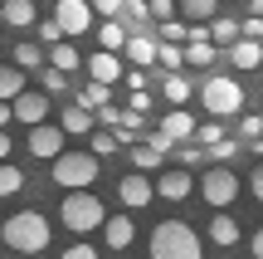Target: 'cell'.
I'll list each match as a JSON object with an SVG mask.
<instances>
[{"instance_id": "cell-35", "label": "cell", "mask_w": 263, "mask_h": 259, "mask_svg": "<svg viewBox=\"0 0 263 259\" xmlns=\"http://www.w3.org/2000/svg\"><path fill=\"white\" fill-rule=\"evenodd\" d=\"M122 20H132V25H146V20H151V0H127V5H122Z\"/></svg>"}, {"instance_id": "cell-4", "label": "cell", "mask_w": 263, "mask_h": 259, "mask_svg": "<svg viewBox=\"0 0 263 259\" xmlns=\"http://www.w3.org/2000/svg\"><path fill=\"white\" fill-rule=\"evenodd\" d=\"M98 162H103V157H93V152H64L59 162H49V176H54L64 191H88V186L98 181Z\"/></svg>"}, {"instance_id": "cell-16", "label": "cell", "mask_w": 263, "mask_h": 259, "mask_svg": "<svg viewBox=\"0 0 263 259\" xmlns=\"http://www.w3.org/2000/svg\"><path fill=\"white\" fill-rule=\"evenodd\" d=\"M224 59H229L234 68H244V74H249V68L263 64V39H239L234 49H224Z\"/></svg>"}, {"instance_id": "cell-39", "label": "cell", "mask_w": 263, "mask_h": 259, "mask_svg": "<svg viewBox=\"0 0 263 259\" xmlns=\"http://www.w3.org/2000/svg\"><path fill=\"white\" fill-rule=\"evenodd\" d=\"M195 142H200V147H215V142H224V127H219L215 117H210V123H205V127L195 132Z\"/></svg>"}, {"instance_id": "cell-49", "label": "cell", "mask_w": 263, "mask_h": 259, "mask_svg": "<svg viewBox=\"0 0 263 259\" xmlns=\"http://www.w3.org/2000/svg\"><path fill=\"white\" fill-rule=\"evenodd\" d=\"M10 123H15V108H10V103H0V132H5Z\"/></svg>"}, {"instance_id": "cell-43", "label": "cell", "mask_w": 263, "mask_h": 259, "mask_svg": "<svg viewBox=\"0 0 263 259\" xmlns=\"http://www.w3.org/2000/svg\"><path fill=\"white\" fill-rule=\"evenodd\" d=\"M88 5H93L98 15H107V20H112V15H122V5H127V0H88Z\"/></svg>"}, {"instance_id": "cell-45", "label": "cell", "mask_w": 263, "mask_h": 259, "mask_svg": "<svg viewBox=\"0 0 263 259\" xmlns=\"http://www.w3.org/2000/svg\"><path fill=\"white\" fill-rule=\"evenodd\" d=\"M146 88V68H127V93H141Z\"/></svg>"}, {"instance_id": "cell-52", "label": "cell", "mask_w": 263, "mask_h": 259, "mask_svg": "<svg viewBox=\"0 0 263 259\" xmlns=\"http://www.w3.org/2000/svg\"><path fill=\"white\" fill-rule=\"evenodd\" d=\"M0 20H5V5H0Z\"/></svg>"}, {"instance_id": "cell-28", "label": "cell", "mask_w": 263, "mask_h": 259, "mask_svg": "<svg viewBox=\"0 0 263 259\" xmlns=\"http://www.w3.org/2000/svg\"><path fill=\"white\" fill-rule=\"evenodd\" d=\"M15 64L25 68V74H34V68H49V54L34 44H15Z\"/></svg>"}, {"instance_id": "cell-42", "label": "cell", "mask_w": 263, "mask_h": 259, "mask_svg": "<svg viewBox=\"0 0 263 259\" xmlns=\"http://www.w3.org/2000/svg\"><path fill=\"white\" fill-rule=\"evenodd\" d=\"M59 259H103V254H98L93 245H68V250L59 254Z\"/></svg>"}, {"instance_id": "cell-53", "label": "cell", "mask_w": 263, "mask_h": 259, "mask_svg": "<svg viewBox=\"0 0 263 259\" xmlns=\"http://www.w3.org/2000/svg\"><path fill=\"white\" fill-rule=\"evenodd\" d=\"M10 259H25V254H10Z\"/></svg>"}, {"instance_id": "cell-14", "label": "cell", "mask_w": 263, "mask_h": 259, "mask_svg": "<svg viewBox=\"0 0 263 259\" xmlns=\"http://www.w3.org/2000/svg\"><path fill=\"white\" fill-rule=\"evenodd\" d=\"M122 59H132V68H151L161 59V44H156V39H146V34H132L127 49H122Z\"/></svg>"}, {"instance_id": "cell-22", "label": "cell", "mask_w": 263, "mask_h": 259, "mask_svg": "<svg viewBox=\"0 0 263 259\" xmlns=\"http://www.w3.org/2000/svg\"><path fill=\"white\" fill-rule=\"evenodd\" d=\"M210 39H215L219 49H234L239 39H244V25H239V20H210Z\"/></svg>"}, {"instance_id": "cell-21", "label": "cell", "mask_w": 263, "mask_h": 259, "mask_svg": "<svg viewBox=\"0 0 263 259\" xmlns=\"http://www.w3.org/2000/svg\"><path fill=\"white\" fill-rule=\"evenodd\" d=\"M161 93H166V103H171V108H185L190 98H195V88H190V78H185V74H166Z\"/></svg>"}, {"instance_id": "cell-23", "label": "cell", "mask_w": 263, "mask_h": 259, "mask_svg": "<svg viewBox=\"0 0 263 259\" xmlns=\"http://www.w3.org/2000/svg\"><path fill=\"white\" fill-rule=\"evenodd\" d=\"M5 25H15V29H29V25H39V15H34V0H5Z\"/></svg>"}, {"instance_id": "cell-51", "label": "cell", "mask_w": 263, "mask_h": 259, "mask_svg": "<svg viewBox=\"0 0 263 259\" xmlns=\"http://www.w3.org/2000/svg\"><path fill=\"white\" fill-rule=\"evenodd\" d=\"M254 15H258V20H263V0H254Z\"/></svg>"}, {"instance_id": "cell-3", "label": "cell", "mask_w": 263, "mask_h": 259, "mask_svg": "<svg viewBox=\"0 0 263 259\" xmlns=\"http://www.w3.org/2000/svg\"><path fill=\"white\" fill-rule=\"evenodd\" d=\"M59 220H64L73 235H88V230H103V225H107V205L98 201L93 191H64Z\"/></svg>"}, {"instance_id": "cell-46", "label": "cell", "mask_w": 263, "mask_h": 259, "mask_svg": "<svg viewBox=\"0 0 263 259\" xmlns=\"http://www.w3.org/2000/svg\"><path fill=\"white\" fill-rule=\"evenodd\" d=\"M249 191H254V201L263 205V162L254 166V176H249Z\"/></svg>"}, {"instance_id": "cell-29", "label": "cell", "mask_w": 263, "mask_h": 259, "mask_svg": "<svg viewBox=\"0 0 263 259\" xmlns=\"http://www.w3.org/2000/svg\"><path fill=\"white\" fill-rule=\"evenodd\" d=\"M219 59V44L215 39H205V44H185V64H195V68H210Z\"/></svg>"}, {"instance_id": "cell-48", "label": "cell", "mask_w": 263, "mask_h": 259, "mask_svg": "<svg viewBox=\"0 0 263 259\" xmlns=\"http://www.w3.org/2000/svg\"><path fill=\"white\" fill-rule=\"evenodd\" d=\"M249 250H254V259H263V225L254 230V240H249Z\"/></svg>"}, {"instance_id": "cell-40", "label": "cell", "mask_w": 263, "mask_h": 259, "mask_svg": "<svg viewBox=\"0 0 263 259\" xmlns=\"http://www.w3.org/2000/svg\"><path fill=\"white\" fill-rule=\"evenodd\" d=\"M239 137H244V142H258V137H263V117H254V113H249L244 123H239Z\"/></svg>"}, {"instance_id": "cell-19", "label": "cell", "mask_w": 263, "mask_h": 259, "mask_svg": "<svg viewBox=\"0 0 263 259\" xmlns=\"http://www.w3.org/2000/svg\"><path fill=\"white\" fill-rule=\"evenodd\" d=\"M25 93V68L20 64H0V103H15Z\"/></svg>"}, {"instance_id": "cell-13", "label": "cell", "mask_w": 263, "mask_h": 259, "mask_svg": "<svg viewBox=\"0 0 263 259\" xmlns=\"http://www.w3.org/2000/svg\"><path fill=\"white\" fill-rule=\"evenodd\" d=\"M88 74H93V83H117L122 78V54H107V49L88 54Z\"/></svg>"}, {"instance_id": "cell-5", "label": "cell", "mask_w": 263, "mask_h": 259, "mask_svg": "<svg viewBox=\"0 0 263 259\" xmlns=\"http://www.w3.org/2000/svg\"><path fill=\"white\" fill-rule=\"evenodd\" d=\"M200 103H205L210 117H234V113H244V88H239V78L215 74V78H205V88H200Z\"/></svg>"}, {"instance_id": "cell-18", "label": "cell", "mask_w": 263, "mask_h": 259, "mask_svg": "<svg viewBox=\"0 0 263 259\" xmlns=\"http://www.w3.org/2000/svg\"><path fill=\"white\" fill-rule=\"evenodd\" d=\"M73 103H83L88 113H103V108H112V83H93V78H88L83 93H78Z\"/></svg>"}, {"instance_id": "cell-17", "label": "cell", "mask_w": 263, "mask_h": 259, "mask_svg": "<svg viewBox=\"0 0 263 259\" xmlns=\"http://www.w3.org/2000/svg\"><path fill=\"white\" fill-rule=\"evenodd\" d=\"M107 250H127L132 240H137V225H132V215H107Z\"/></svg>"}, {"instance_id": "cell-8", "label": "cell", "mask_w": 263, "mask_h": 259, "mask_svg": "<svg viewBox=\"0 0 263 259\" xmlns=\"http://www.w3.org/2000/svg\"><path fill=\"white\" fill-rule=\"evenodd\" d=\"M93 15H98V10L88 5V0H59V5H54V20H59V29H64L68 39L88 34V29H93Z\"/></svg>"}, {"instance_id": "cell-41", "label": "cell", "mask_w": 263, "mask_h": 259, "mask_svg": "<svg viewBox=\"0 0 263 259\" xmlns=\"http://www.w3.org/2000/svg\"><path fill=\"white\" fill-rule=\"evenodd\" d=\"M180 0H151V20H176Z\"/></svg>"}, {"instance_id": "cell-10", "label": "cell", "mask_w": 263, "mask_h": 259, "mask_svg": "<svg viewBox=\"0 0 263 259\" xmlns=\"http://www.w3.org/2000/svg\"><path fill=\"white\" fill-rule=\"evenodd\" d=\"M10 108H15V123H25V127H39V123L49 117V93H29V88H25V93H20Z\"/></svg>"}, {"instance_id": "cell-32", "label": "cell", "mask_w": 263, "mask_h": 259, "mask_svg": "<svg viewBox=\"0 0 263 259\" xmlns=\"http://www.w3.org/2000/svg\"><path fill=\"white\" fill-rule=\"evenodd\" d=\"M39 83H44V93H68V74H64V68H54V64L39 68Z\"/></svg>"}, {"instance_id": "cell-25", "label": "cell", "mask_w": 263, "mask_h": 259, "mask_svg": "<svg viewBox=\"0 0 263 259\" xmlns=\"http://www.w3.org/2000/svg\"><path fill=\"white\" fill-rule=\"evenodd\" d=\"M127 29L122 25H117V20H107V25H98V44H103L107 49V54H122V49H127Z\"/></svg>"}, {"instance_id": "cell-27", "label": "cell", "mask_w": 263, "mask_h": 259, "mask_svg": "<svg viewBox=\"0 0 263 259\" xmlns=\"http://www.w3.org/2000/svg\"><path fill=\"white\" fill-rule=\"evenodd\" d=\"M49 64H54V68H64V74H73V68L83 64V54H78V49L64 39V44H54V49H49Z\"/></svg>"}, {"instance_id": "cell-44", "label": "cell", "mask_w": 263, "mask_h": 259, "mask_svg": "<svg viewBox=\"0 0 263 259\" xmlns=\"http://www.w3.org/2000/svg\"><path fill=\"white\" fill-rule=\"evenodd\" d=\"M127 108L146 117V108H151V93H146V88H141V93H127Z\"/></svg>"}, {"instance_id": "cell-12", "label": "cell", "mask_w": 263, "mask_h": 259, "mask_svg": "<svg viewBox=\"0 0 263 259\" xmlns=\"http://www.w3.org/2000/svg\"><path fill=\"white\" fill-rule=\"evenodd\" d=\"M161 132H166V137H171V142H176V147H185L190 137L200 132V127H195V117H190L185 108H171V113L161 117Z\"/></svg>"}, {"instance_id": "cell-9", "label": "cell", "mask_w": 263, "mask_h": 259, "mask_svg": "<svg viewBox=\"0 0 263 259\" xmlns=\"http://www.w3.org/2000/svg\"><path fill=\"white\" fill-rule=\"evenodd\" d=\"M117 196H122V205H127V211H141V205H151V201H156V181H146L141 171H132V176H122Z\"/></svg>"}, {"instance_id": "cell-37", "label": "cell", "mask_w": 263, "mask_h": 259, "mask_svg": "<svg viewBox=\"0 0 263 259\" xmlns=\"http://www.w3.org/2000/svg\"><path fill=\"white\" fill-rule=\"evenodd\" d=\"M200 162H210V147H200V142L180 147V166H200Z\"/></svg>"}, {"instance_id": "cell-1", "label": "cell", "mask_w": 263, "mask_h": 259, "mask_svg": "<svg viewBox=\"0 0 263 259\" xmlns=\"http://www.w3.org/2000/svg\"><path fill=\"white\" fill-rule=\"evenodd\" d=\"M0 240H5L15 254H25V259L29 254H44L49 250V220L39 211H15L5 225H0Z\"/></svg>"}, {"instance_id": "cell-24", "label": "cell", "mask_w": 263, "mask_h": 259, "mask_svg": "<svg viewBox=\"0 0 263 259\" xmlns=\"http://www.w3.org/2000/svg\"><path fill=\"white\" fill-rule=\"evenodd\" d=\"M180 15L190 25H205V20H219V0H180Z\"/></svg>"}, {"instance_id": "cell-26", "label": "cell", "mask_w": 263, "mask_h": 259, "mask_svg": "<svg viewBox=\"0 0 263 259\" xmlns=\"http://www.w3.org/2000/svg\"><path fill=\"white\" fill-rule=\"evenodd\" d=\"M161 162H166V152H156L151 142L132 147V166H137V171H161Z\"/></svg>"}, {"instance_id": "cell-2", "label": "cell", "mask_w": 263, "mask_h": 259, "mask_svg": "<svg viewBox=\"0 0 263 259\" xmlns=\"http://www.w3.org/2000/svg\"><path fill=\"white\" fill-rule=\"evenodd\" d=\"M151 259H205V250L185 220H161L151 230Z\"/></svg>"}, {"instance_id": "cell-38", "label": "cell", "mask_w": 263, "mask_h": 259, "mask_svg": "<svg viewBox=\"0 0 263 259\" xmlns=\"http://www.w3.org/2000/svg\"><path fill=\"white\" fill-rule=\"evenodd\" d=\"M39 39H44V44L54 49V44H64L68 34H64V29H59V20H39Z\"/></svg>"}, {"instance_id": "cell-6", "label": "cell", "mask_w": 263, "mask_h": 259, "mask_svg": "<svg viewBox=\"0 0 263 259\" xmlns=\"http://www.w3.org/2000/svg\"><path fill=\"white\" fill-rule=\"evenodd\" d=\"M200 196H205V205H215V211H229V205L239 201V176L229 171V166H210V171L200 176Z\"/></svg>"}, {"instance_id": "cell-31", "label": "cell", "mask_w": 263, "mask_h": 259, "mask_svg": "<svg viewBox=\"0 0 263 259\" xmlns=\"http://www.w3.org/2000/svg\"><path fill=\"white\" fill-rule=\"evenodd\" d=\"M117 147H122V132H107V127H103V132H93V147H88V152H93V157H112Z\"/></svg>"}, {"instance_id": "cell-7", "label": "cell", "mask_w": 263, "mask_h": 259, "mask_svg": "<svg viewBox=\"0 0 263 259\" xmlns=\"http://www.w3.org/2000/svg\"><path fill=\"white\" fill-rule=\"evenodd\" d=\"M68 132L64 127H54V123H39V127H29V157H44V162H59V157L68 152Z\"/></svg>"}, {"instance_id": "cell-11", "label": "cell", "mask_w": 263, "mask_h": 259, "mask_svg": "<svg viewBox=\"0 0 263 259\" xmlns=\"http://www.w3.org/2000/svg\"><path fill=\"white\" fill-rule=\"evenodd\" d=\"M190 191H195V176H190L185 166H176V171H161V176H156V196H161V201H185Z\"/></svg>"}, {"instance_id": "cell-15", "label": "cell", "mask_w": 263, "mask_h": 259, "mask_svg": "<svg viewBox=\"0 0 263 259\" xmlns=\"http://www.w3.org/2000/svg\"><path fill=\"white\" fill-rule=\"evenodd\" d=\"M93 123H98V117L88 113L83 103H68L64 113H59V127H64L68 137H88V132H93Z\"/></svg>"}, {"instance_id": "cell-50", "label": "cell", "mask_w": 263, "mask_h": 259, "mask_svg": "<svg viewBox=\"0 0 263 259\" xmlns=\"http://www.w3.org/2000/svg\"><path fill=\"white\" fill-rule=\"evenodd\" d=\"M5 157H10V137L0 132V162H5Z\"/></svg>"}, {"instance_id": "cell-34", "label": "cell", "mask_w": 263, "mask_h": 259, "mask_svg": "<svg viewBox=\"0 0 263 259\" xmlns=\"http://www.w3.org/2000/svg\"><path fill=\"white\" fill-rule=\"evenodd\" d=\"M190 39V25H180V20H161V44H185Z\"/></svg>"}, {"instance_id": "cell-20", "label": "cell", "mask_w": 263, "mask_h": 259, "mask_svg": "<svg viewBox=\"0 0 263 259\" xmlns=\"http://www.w3.org/2000/svg\"><path fill=\"white\" fill-rule=\"evenodd\" d=\"M210 240H215L219 250H234L239 245V220L234 215H215V220H210Z\"/></svg>"}, {"instance_id": "cell-30", "label": "cell", "mask_w": 263, "mask_h": 259, "mask_svg": "<svg viewBox=\"0 0 263 259\" xmlns=\"http://www.w3.org/2000/svg\"><path fill=\"white\" fill-rule=\"evenodd\" d=\"M15 191H25V171L10 166V162H0V196H15Z\"/></svg>"}, {"instance_id": "cell-33", "label": "cell", "mask_w": 263, "mask_h": 259, "mask_svg": "<svg viewBox=\"0 0 263 259\" xmlns=\"http://www.w3.org/2000/svg\"><path fill=\"white\" fill-rule=\"evenodd\" d=\"M161 68H166V74H180V68H185V49L180 44H161V59H156Z\"/></svg>"}, {"instance_id": "cell-47", "label": "cell", "mask_w": 263, "mask_h": 259, "mask_svg": "<svg viewBox=\"0 0 263 259\" xmlns=\"http://www.w3.org/2000/svg\"><path fill=\"white\" fill-rule=\"evenodd\" d=\"M244 39H263V20H258V15L244 20Z\"/></svg>"}, {"instance_id": "cell-36", "label": "cell", "mask_w": 263, "mask_h": 259, "mask_svg": "<svg viewBox=\"0 0 263 259\" xmlns=\"http://www.w3.org/2000/svg\"><path fill=\"white\" fill-rule=\"evenodd\" d=\"M229 157H239V142H234V137H224V142H215V147H210V162H215V166H224Z\"/></svg>"}]
</instances>
